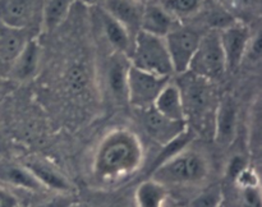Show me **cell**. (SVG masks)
Here are the masks:
<instances>
[{"label":"cell","mask_w":262,"mask_h":207,"mask_svg":"<svg viewBox=\"0 0 262 207\" xmlns=\"http://www.w3.org/2000/svg\"><path fill=\"white\" fill-rule=\"evenodd\" d=\"M200 38L201 36L194 30L178 25L164 37L174 73L184 74L188 72Z\"/></svg>","instance_id":"6"},{"label":"cell","mask_w":262,"mask_h":207,"mask_svg":"<svg viewBox=\"0 0 262 207\" xmlns=\"http://www.w3.org/2000/svg\"><path fill=\"white\" fill-rule=\"evenodd\" d=\"M205 0H163L161 7L176 20L186 19L200 12Z\"/></svg>","instance_id":"23"},{"label":"cell","mask_w":262,"mask_h":207,"mask_svg":"<svg viewBox=\"0 0 262 207\" xmlns=\"http://www.w3.org/2000/svg\"><path fill=\"white\" fill-rule=\"evenodd\" d=\"M74 0H43L42 19L41 25L46 30H54L58 27L71 10Z\"/></svg>","instance_id":"21"},{"label":"cell","mask_w":262,"mask_h":207,"mask_svg":"<svg viewBox=\"0 0 262 207\" xmlns=\"http://www.w3.org/2000/svg\"><path fill=\"white\" fill-rule=\"evenodd\" d=\"M99 23L106 40L114 49V51L129 56L132 53L133 40L129 31L112 17L102 8L99 9Z\"/></svg>","instance_id":"17"},{"label":"cell","mask_w":262,"mask_h":207,"mask_svg":"<svg viewBox=\"0 0 262 207\" xmlns=\"http://www.w3.org/2000/svg\"><path fill=\"white\" fill-rule=\"evenodd\" d=\"M223 203V191L219 186L204 189L189 201L187 207H217Z\"/></svg>","instance_id":"24"},{"label":"cell","mask_w":262,"mask_h":207,"mask_svg":"<svg viewBox=\"0 0 262 207\" xmlns=\"http://www.w3.org/2000/svg\"><path fill=\"white\" fill-rule=\"evenodd\" d=\"M0 186L14 187L30 192L43 191L33 174L23 164L12 163L0 158Z\"/></svg>","instance_id":"15"},{"label":"cell","mask_w":262,"mask_h":207,"mask_svg":"<svg viewBox=\"0 0 262 207\" xmlns=\"http://www.w3.org/2000/svg\"><path fill=\"white\" fill-rule=\"evenodd\" d=\"M168 82L166 77L154 76L130 65L127 76V101L137 109H150Z\"/></svg>","instance_id":"5"},{"label":"cell","mask_w":262,"mask_h":207,"mask_svg":"<svg viewBox=\"0 0 262 207\" xmlns=\"http://www.w3.org/2000/svg\"><path fill=\"white\" fill-rule=\"evenodd\" d=\"M210 164L204 153L196 150L181 151L151 171L150 178L168 188L201 184L209 178Z\"/></svg>","instance_id":"2"},{"label":"cell","mask_w":262,"mask_h":207,"mask_svg":"<svg viewBox=\"0 0 262 207\" xmlns=\"http://www.w3.org/2000/svg\"><path fill=\"white\" fill-rule=\"evenodd\" d=\"M143 127L154 141L164 146L181 135L188 128V125L187 123L168 119L150 107L146 109L143 114Z\"/></svg>","instance_id":"10"},{"label":"cell","mask_w":262,"mask_h":207,"mask_svg":"<svg viewBox=\"0 0 262 207\" xmlns=\"http://www.w3.org/2000/svg\"><path fill=\"white\" fill-rule=\"evenodd\" d=\"M152 109L174 122L187 123L186 109L178 84L168 82L156 97Z\"/></svg>","instance_id":"16"},{"label":"cell","mask_w":262,"mask_h":207,"mask_svg":"<svg viewBox=\"0 0 262 207\" xmlns=\"http://www.w3.org/2000/svg\"><path fill=\"white\" fill-rule=\"evenodd\" d=\"M18 199L12 192L5 187L0 186V207H18Z\"/></svg>","instance_id":"28"},{"label":"cell","mask_w":262,"mask_h":207,"mask_svg":"<svg viewBox=\"0 0 262 207\" xmlns=\"http://www.w3.org/2000/svg\"><path fill=\"white\" fill-rule=\"evenodd\" d=\"M227 71L219 30H211L201 36L188 72L206 81L217 79Z\"/></svg>","instance_id":"4"},{"label":"cell","mask_w":262,"mask_h":207,"mask_svg":"<svg viewBox=\"0 0 262 207\" xmlns=\"http://www.w3.org/2000/svg\"><path fill=\"white\" fill-rule=\"evenodd\" d=\"M219 33L227 71H234L241 65L247 53L252 38L250 28L243 23L235 22L223 27Z\"/></svg>","instance_id":"8"},{"label":"cell","mask_w":262,"mask_h":207,"mask_svg":"<svg viewBox=\"0 0 262 207\" xmlns=\"http://www.w3.org/2000/svg\"><path fill=\"white\" fill-rule=\"evenodd\" d=\"M23 165L33 174L43 189H51L56 193H73V186L71 181L46 161L31 158Z\"/></svg>","instance_id":"13"},{"label":"cell","mask_w":262,"mask_h":207,"mask_svg":"<svg viewBox=\"0 0 262 207\" xmlns=\"http://www.w3.org/2000/svg\"><path fill=\"white\" fill-rule=\"evenodd\" d=\"M217 207H225V206H224V203H222L220 206H217Z\"/></svg>","instance_id":"31"},{"label":"cell","mask_w":262,"mask_h":207,"mask_svg":"<svg viewBox=\"0 0 262 207\" xmlns=\"http://www.w3.org/2000/svg\"><path fill=\"white\" fill-rule=\"evenodd\" d=\"M168 198V188L152 178L143 180L137 187L135 201L137 207H164Z\"/></svg>","instance_id":"20"},{"label":"cell","mask_w":262,"mask_h":207,"mask_svg":"<svg viewBox=\"0 0 262 207\" xmlns=\"http://www.w3.org/2000/svg\"><path fill=\"white\" fill-rule=\"evenodd\" d=\"M130 65L159 77L170 78L173 72L164 37L138 31L133 38Z\"/></svg>","instance_id":"3"},{"label":"cell","mask_w":262,"mask_h":207,"mask_svg":"<svg viewBox=\"0 0 262 207\" xmlns=\"http://www.w3.org/2000/svg\"><path fill=\"white\" fill-rule=\"evenodd\" d=\"M238 128V106L232 97L222 99L215 112V142L227 147L234 141Z\"/></svg>","instance_id":"9"},{"label":"cell","mask_w":262,"mask_h":207,"mask_svg":"<svg viewBox=\"0 0 262 207\" xmlns=\"http://www.w3.org/2000/svg\"><path fill=\"white\" fill-rule=\"evenodd\" d=\"M101 8L114 19L122 23L130 35L135 36L140 31L143 5L138 4L135 0H105Z\"/></svg>","instance_id":"18"},{"label":"cell","mask_w":262,"mask_h":207,"mask_svg":"<svg viewBox=\"0 0 262 207\" xmlns=\"http://www.w3.org/2000/svg\"><path fill=\"white\" fill-rule=\"evenodd\" d=\"M33 37L30 30L9 27L0 22V65L7 66L8 71L26 43Z\"/></svg>","instance_id":"11"},{"label":"cell","mask_w":262,"mask_h":207,"mask_svg":"<svg viewBox=\"0 0 262 207\" xmlns=\"http://www.w3.org/2000/svg\"><path fill=\"white\" fill-rule=\"evenodd\" d=\"M242 191L246 207H261L260 187H247L242 188Z\"/></svg>","instance_id":"26"},{"label":"cell","mask_w":262,"mask_h":207,"mask_svg":"<svg viewBox=\"0 0 262 207\" xmlns=\"http://www.w3.org/2000/svg\"><path fill=\"white\" fill-rule=\"evenodd\" d=\"M43 0H0V22L30 30L42 19Z\"/></svg>","instance_id":"7"},{"label":"cell","mask_w":262,"mask_h":207,"mask_svg":"<svg viewBox=\"0 0 262 207\" xmlns=\"http://www.w3.org/2000/svg\"><path fill=\"white\" fill-rule=\"evenodd\" d=\"M81 2L87 5H95V7H96V5H100V4L102 5V3H104L105 0H81Z\"/></svg>","instance_id":"29"},{"label":"cell","mask_w":262,"mask_h":207,"mask_svg":"<svg viewBox=\"0 0 262 207\" xmlns=\"http://www.w3.org/2000/svg\"><path fill=\"white\" fill-rule=\"evenodd\" d=\"M246 168H248V165L247 163H246L245 157H242V156H234V157L230 160L229 165H228L227 173L230 178H233L235 180V178H237Z\"/></svg>","instance_id":"27"},{"label":"cell","mask_w":262,"mask_h":207,"mask_svg":"<svg viewBox=\"0 0 262 207\" xmlns=\"http://www.w3.org/2000/svg\"><path fill=\"white\" fill-rule=\"evenodd\" d=\"M135 2H137L138 4H141V5L148 4V0H135Z\"/></svg>","instance_id":"30"},{"label":"cell","mask_w":262,"mask_h":207,"mask_svg":"<svg viewBox=\"0 0 262 207\" xmlns=\"http://www.w3.org/2000/svg\"><path fill=\"white\" fill-rule=\"evenodd\" d=\"M177 26V20L158 4L143 5L141 15L140 31L147 32L158 37H165Z\"/></svg>","instance_id":"19"},{"label":"cell","mask_w":262,"mask_h":207,"mask_svg":"<svg viewBox=\"0 0 262 207\" xmlns=\"http://www.w3.org/2000/svg\"><path fill=\"white\" fill-rule=\"evenodd\" d=\"M41 59V48L38 45L36 37L31 38L19 55L15 58L12 65L7 71L8 76L14 81H27L35 77L37 73L38 65H40Z\"/></svg>","instance_id":"14"},{"label":"cell","mask_w":262,"mask_h":207,"mask_svg":"<svg viewBox=\"0 0 262 207\" xmlns=\"http://www.w3.org/2000/svg\"><path fill=\"white\" fill-rule=\"evenodd\" d=\"M76 203V197L73 193H56V196L38 202L33 207H73Z\"/></svg>","instance_id":"25"},{"label":"cell","mask_w":262,"mask_h":207,"mask_svg":"<svg viewBox=\"0 0 262 207\" xmlns=\"http://www.w3.org/2000/svg\"><path fill=\"white\" fill-rule=\"evenodd\" d=\"M142 161L143 146L138 135L118 128L100 141L92 160V173L97 180L113 183L137 171Z\"/></svg>","instance_id":"1"},{"label":"cell","mask_w":262,"mask_h":207,"mask_svg":"<svg viewBox=\"0 0 262 207\" xmlns=\"http://www.w3.org/2000/svg\"><path fill=\"white\" fill-rule=\"evenodd\" d=\"M193 137H194V133L192 132L191 129H188V128H187V129L184 130V132L182 133L181 135H178L177 138H174L171 142L164 145L163 146V147H164L163 151L159 153L158 157H156L155 161H154L152 168H151V171L155 170L158 166H160L161 164L165 163L166 160L171 158L173 156H176L177 153H179L181 151L188 148V145L192 142Z\"/></svg>","instance_id":"22"},{"label":"cell","mask_w":262,"mask_h":207,"mask_svg":"<svg viewBox=\"0 0 262 207\" xmlns=\"http://www.w3.org/2000/svg\"><path fill=\"white\" fill-rule=\"evenodd\" d=\"M130 61L127 55L114 51L107 60L106 86L117 101H127V76Z\"/></svg>","instance_id":"12"}]
</instances>
